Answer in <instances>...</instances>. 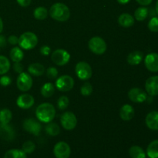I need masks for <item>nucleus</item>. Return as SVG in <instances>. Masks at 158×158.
<instances>
[{"label":"nucleus","instance_id":"obj_1","mask_svg":"<svg viewBox=\"0 0 158 158\" xmlns=\"http://www.w3.org/2000/svg\"><path fill=\"white\" fill-rule=\"evenodd\" d=\"M35 115L40 122L45 123H50L56 116V110L51 103H43L37 106Z\"/></svg>","mask_w":158,"mask_h":158},{"label":"nucleus","instance_id":"obj_2","mask_svg":"<svg viewBox=\"0 0 158 158\" xmlns=\"http://www.w3.org/2000/svg\"><path fill=\"white\" fill-rule=\"evenodd\" d=\"M49 15L52 19L58 22H65L70 17V11L66 5L57 2L52 5L49 9Z\"/></svg>","mask_w":158,"mask_h":158},{"label":"nucleus","instance_id":"obj_3","mask_svg":"<svg viewBox=\"0 0 158 158\" xmlns=\"http://www.w3.org/2000/svg\"><path fill=\"white\" fill-rule=\"evenodd\" d=\"M37 43H38V38L36 35L32 32H24L19 38V46L25 50L32 49L35 47Z\"/></svg>","mask_w":158,"mask_h":158},{"label":"nucleus","instance_id":"obj_4","mask_svg":"<svg viewBox=\"0 0 158 158\" xmlns=\"http://www.w3.org/2000/svg\"><path fill=\"white\" fill-rule=\"evenodd\" d=\"M89 50L96 55H102L106 50V43L103 39L99 36H94L88 43Z\"/></svg>","mask_w":158,"mask_h":158},{"label":"nucleus","instance_id":"obj_5","mask_svg":"<svg viewBox=\"0 0 158 158\" xmlns=\"http://www.w3.org/2000/svg\"><path fill=\"white\" fill-rule=\"evenodd\" d=\"M75 71L77 77L81 80H87L92 77V68L90 65L86 62H79L76 65Z\"/></svg>","mask_w":158,"mask_h":158},{"label":"nucleus","instance_id":"obj_6","mask_svg":"<svg viewBox=\"0 0 158 158\" xmlns=\"http://www.w3.org/2000/svg\"><path fill=\"white\" fill-rule=\"evenodd\" d=\"M52 61L57 66H64L69 63L70 60V55L66 50L63 49H56L51 56Z\"/></svg>","mask_w":158,"mask_h":158},{"label":"nucleus","instance_id":"obj_7","mask_svg":"<svg viewBox=\"0 0 158 158\" xmlns=\"http://www.w3.org/2000/svg\"><path fill=\"white\" fill-rule=\"evenodd\" d=\"M62 127L66 131H72L77 127V119L75 114L72 112H65L60 117Z\"/></svg>","mask_w":158,"mask_h":158},{"label":"nucleus","instance_id":"obj_8","mask_svg":"<svg viewBox=\"0 0 158 158\" xmlns=\"http://www.w3.org/2000/svg\"><path fill=\"white\" fill-rule=\"evenodd\" d=\"M56 87L61 92L70 91L74 86V80L69 75H63L56 81Z\"/></svg>","mask_w":158,"mask_h":158},{"label":"nucleus","instance_id":"obj_9","mask_svg":"<svg viewBox=\"0 0 158 158\" xmlns=\"http://www.w3.org/2000/svg\"><path fill=\"white\" fill-rule=\"evenodd\" d=\"M32 79L30 74L28 73H21L19 75L16 80V85L18 89L23 92H27L32 86Z\"/></svg>","mask_w":158,"mask_h":158},{"label":"nucleus","instance_id":"obj_10","mask_svg":"<svg viewBox=\"0 0 158 158\" xmlns=\"http://www.w3.org/2000/svg\"><path fill=\"white\" fill-rule=\"evenodd\" d=\"M53 154L56 158H69L71 154L70 147L64 141L58 142L54 146Z\"/></svg>","mask_w":158,"mask_h":158},{"label":"nucleus","instance_id":"obj_11","mask_svg":"<svg viewBox=\"0 0 158 158\" xmlns=\"http://www.w3.org/2000/svg\"><path fill=\"white\" fill-rule=\"evenodd\" d=\"M128 97L134 103H143L148 99L147 93L140 88H132L128 93Z\"/></svg>","mask_w":158,"mask_h":158},{"label":"nucleus","instance_id":"obj_12","mask_svg":"<svg viewBox=\"0 0 158 158\" xmlns=\"http://www.w3.org/2000/svg\"><path fill=\"white\" fill-rule=\"evenodd\" d=\"M144 64L147 69L152 73L158 72V53L151 52L144 59Z\"/></svg>","mask_w":158,"mask_h":158},{"label":"nucleus","instance_id":"obj_13","mask_svg":"<svg viewBox=\"0 0 158 158\" xmlns=\"http://www.w3.org/2000/svg\"><path fill=\"white\" fill-rule=\"evenodd\" d=\"M23 128L28 132L31 133L33 135L38 136L41 131V124L40 122L34 119H27L23 123Z\"/></svg>","mask_w":158,"mask_h":158},{"label":"nucleus","instance_id":"obj_14","mask_svg":"<svg viewBox=\"0 0 158 158\" xmlns=\"http://www.w3.org/2000/svg\"><path fill=\"white\" fill-rule=\"evenodd\" d=\"M147 94L151 97L158 95V76L149 77L145 83Z\"/></svg>","mask_w":158,"mask_h":158},{"label":"nucleus","instance_id":"obj_15","mask_svg":"<svg viewBox=\"0 0 158 158\" xmlns=\"http://www.w3.org/2000/svg\"><path fill=\"white\" fill-rule=\"evenodd\" d=\"M34 103H35L34 97L28 94H22L16 100L17 106L22 109H29L33 106Z\"/></svg>","mask_w":158,"mask_h":158},{"label":"nucleus","instance_id":"obj_16","mask_svg":"<svg viewBox=\"0 0 158 158\" xmlns=\"http://www.w3.org/2000/svg\"><path fill=\"white\" fill-rule=\"evenodd\" d=\"M0 137L7 141H10L15 138V131L13 128L8 124L0 123Z\"/></svg>","mask_w":158,"mask_h":158},{"label":"nucleus","instance_id":"obj_17","mask_svg":"<svg viewBox=\"0 0 158 158\" xmlns=\"http://www.w3.org/2000/svg\"><path fill=\"white\" fill-rule=\"evenodd\" d=\"M145 123L150 130L158 131V111L150 112L147 115Z\"/></svg>","mask_w":158,"mask_h":158},{"label":"nucleus","instance_id":"obj_18","mask_svg":"<svg viewBox=\"0 0 158 158\" xmlns=\"http://www.w3.org/2000/svg\"><path fill=\"white\" fill-rule=\"evenodd\" d=\"M135 114L134 107L130 104H124L120 110V117L124 121L132 120Z\"/></svg>","mask_w":158,"mask_h":158},{"label":"nucleus","instance_id":"obj_19","mask_svg":"<svg viewBox=\"0 0 158 158\" xmlns=\"http://www.w3.org/2000/svg\"><path fill=\"white\" fill-rule=\"evenodd\" d=\"M143 59V53L140 51H134L131 52L127 56V63L132 66L140 64Z\"/></svg>","mask_w":158,"mask_h":158},{"label":"nucleus","instance_id":"obj_20","mask_svg":"<svg viewBox=\"0 0 158 158\" xmlns=\"http://www.w3.org/2000/svg\"><path fill=\"white\" fill-rule=\"evenodd\" d=\"M118 23L123 27L128 28L134 24V18L128 13H123L119 16Z\"/></svg>","mask_w":158,"mask_h":158},{"label":"nucleus","instance_id":"obj_21","mask_svg":"<svg viewBox=\"0 0 158 158\" xmlns=\"http://www.w3.org/2000/svg\"><path fill=\"white\" fill-rule=\"evenodd\" d=\"M28 72L30 75L40 77L45 73V67L40 63H32L28 67Z\"/></svg>","mask_w":158,"mask_h":158},{"label":"nucleus","instance_id":"obj_22","mask_svg":"<svg viewBox=\"0 0 158 158\" xmlns=\"http://www.w3.org/2000/svg\"><path fill=\"white\" fill-rule=\"evenodd\" d=\"M9 56H10L11 60L14 62H21L23 60V57H24V53L23 51L22 50L21 48L19 47H14L11 49L10 53H9Z\"/></svg>","mask_w":158,"mask_h":158},{"label":"nucleus","instance_id":"obj_23","mask_svg":"<svg viewBox=\"0 0 158 158\" xmlns=\"http://www.w3.org/2000/svg\"><path fill=\"white\" fill-rule=\"evenodd\" d=\"M55 93V86L52 83H46L41 88V94L45 98L51 97Z\"/></svg>","mask_w":158,"mask_h":158},{"label":"nucleus","instance_id":"obj_24","mask_svg":"<svg viewBox=\"0 0 158 158\" xmlns=\"http://www.w3.org/2000/svg\"><path fill=\"white\" fill-rule=\"evenodd\" d=\"M147 154L149 158H158V140L150 143L147 149Z\"/></svg>","mask_w":158,"mask_h":158},{"label":"nucleus","instance_id":"obj_25","mask_svg":"<svg viewBox=\"0 0 158 158\" xmlns=\"http://www.w3.org/2000/svg\"><path fill=\"white\" fill-rule=\"evenodd\" d=\"M129 154L131 158H146L144 151L139 146H133L130 148Z\"/></svg>","mask_w":158,"mask_h":158},{"label":"nucleus","instance_id":"obj_26","mask_svg":"<svg viewBox=\"0 0 158 158\" xmlns=\"http://www.w3.org/2000/svg\"><path fill=\"white\" fill-rule=\"evenodd\" d=\"M4 158H27V157L23 150L11 149L5 154Z\"/></svg>","mask_w":158,"mask_h":158},{"label":"nucleus","instance_id":"obj_27","mask_svg":"<svg viewBox=\"0 0 158 158\" xmlns=\"http://www.w3.org/2000/svg\"><path fill=\"white\" fill-rule=\"evenodd\" d=\"M148 9L145 6H141L136 9L134 12V17L137 21H143L147 19L148 15Z\"/></svg>","mask_w":158,"mask_h":158},{"label":"nucleus","instance_id":"obj_28","mask_svg":"<svg viewBox=\"0 0 158 158\" xmlns=\"http://www.w3.org/2000/svg\"><path fill=\"white\" fill-rule=\"evenodd\" d=\"M12 117V114L10 110L5 108L0 110V123L8 124L11 121Z\"/></svg>","mask_w":158,"mask_h":158},{"label":"nucleus","instance_id":"obj_29","mask_svg":"<svg viewBox=\"0 0 158 158\" xmlns=\"http://www.w3.org/2000/svg\"><path fill=\"white\" fill-rule=\"evenodd\" d=\"M10 69V62L4 56H0V75H5Z\"/></svg>","mask_w":158,"mask_h":158},{"label":"nucleus","instance_id":"obj_30","mask_svg":"<svg viewBox=\"0 0 158 158\" xmlns=\"http://www.w3.org/2000/svg\"><path fill=\"white\" fill-rule=\"evenodd\" d=\"M33 15L38 20H44L48 16V10L45 7L40 6L34 10Z\"/></svg>","mask_w":158,"mask_h":158},{"label":"nucleus","instance_id":"obj_31","mask_svg":"<svg viewBox=\"0 0 158 158\" xmlns=\"http://www.w3.org/2000/svg\"><path fill=\"white\" fill-rule=\"evenodd\" d=\"M46 131L49 135L57 136L60 133V128L59 125L56 123H48V125L46 127Z\"/></svg>","mask_w":158,"mask_h":158},{"label":"nucleus","instance_id":"obj_32","mask_svg":"<svg viewBox=\"0 0 158 158\" xmlns=\"http://www.w3.org/2000/svg\"><path fill=\"white\" fill-rule=\"evenodd\" d=\"M35 149V144L31 140H27L23 144L22 150L24 151L26 154H32Z\"/></svg>","mask_w":158,"mask_h":158},{"label":"nucleus","instance_id":"obj_33","mask_svg":"<svg viewBox=\"0 0 158 158\" xmlns=\"http://www.w3.org/2000/svg\"><path fill=\"white\" fill-rule=\"evenodd\" d=\"M69 104V100L68 99V97H65V96H63V97H60L59 98L58 101H57V106H58V108L61 110H63L66 109L68 107Z\"/></svg>","mask_w":158,"mask_h":158},{"label":"nucleus","instance_id":"obj_34","mask_svg":"<svg viewBox=\"0 0 158 158\" xmlns=\"http://www.w3.org/2000/svg\"><path fill=\"white\" fill-rule=\"evenodd\" d=\"M80 93L84 97H88L93 93V86L89 83H85L80 88Z\"/></svg>","mask_w":158,"mask_h":158},{"label":"nucleus","instance_id":"obj_35","mask_svg":"<svg viewBox=\"0 0 158 158\" xmlns=\"http://www.w3.org/2000/svg\"><path fill=\"white\" fill-rule=\"evenodd\" d=\"M148 29L154 32H158V17H153L148 23Z\"/></svg>","mask_w":158,"mask_h":158},{"label":"nucleus","instance_id":"obj_36","mask_svg":"<svg viewBox=\"0 0 158 158\" xmlns=\"http://www.w3.org/2000/svg\"><path fill=\"white\" fill-rule=\"evenodd\" d=\"M46 77L50 80L56 79L58 77V70L55 67H49L46 70Z\"/></svg>","mask_w":158,"mask_h":158},{"label":"nucleus","instance_id":"obj_37","mask_svg":"<svg viewBox=\"0 0 158 158\" xmlns=\"http://www.w3.org/2000/svg\"><path fill=\"white\" fill-rule=\"evenodd\" d=\"M12 83V79L9 76H2L0 78V85L2 86H8Z\"/></svg>","mask_w":158,"mask_h":158},{"label":"nucleus","instance_id":"obj_38","mask_svg":"<svg viewBox=\"0 0 158 158\" xmlns=\"http://www.w3.org/2000/svg\"><path fill=\"white\" fill-rule=\"evenodd\" d=\"M23 69H24L23 65L20 62H16V63H14L13 69L15 73H17L19 74L23 72Z\"/></svg>","mask_w":158,"mask_h":158},{"label":"nucleus","instance_id":"obj_39","mask_svg":"<svg viewBox=\"0 0 158 158\" xmlns=\"http://www.w3.org/2000/svg\"><path fill=\"white\" fill-rule=\"evenodd\" d=\"M40 52L42 55L43 56H48L50 54L51 52V49L49 46H43L40 48Z\"/></svg>","mask_w":158,"mask_h":158},{"label":"nucleus","instance_id":"obj_40","mask_svg":"<svg viewBox=\"0 0 158 158\" xmlns=\"http://www.w3.org/2000/svg\"><path fill=\"white\" fill-rule=\"evenodd\" d=\"M8 42H9V43H10L11 45H16L18 44L19 38L16 35H12L8 38Z\"/></svg>","mask_w":158,"mask_h":158},{"label":"nucleus","instance_id":"obj_41","mask_svg":"<svg viewBox=\"0 0 158 158\" xmlns=\"http://www.w3.org/2000/svg\"><path fill=\"white\" fill-rule=\"evenodd\" d=\"M18 4L22 7H27L31 4L32 0H16Z\"/></svg>","mask_w":158,"mask_h":158},{"label":"nucleus","instance_id":"obj_42","mask_svg":"<svg viewBox=\"0 0 158 158\" xmlns=\"http://www.w3.org/2000/svg\"><path fill=\"white\" fill-rule=\"evenodd\" d=\"M140 5L143 6H147L152 2L153 0H136Z\"/></svg>","mask_w":158,"mask_h":158},{"label":"nucleus","instance_id":"obj_43","mask_svg":"<svg viewBox=\"0 0 158 158\" xmlns=\"http://www.w3.org/2000/svg\"><path fill=\"white\" fill-rule=\"evenodd\" d=\"M6 45V39L4 35H0V47H4Z\"/></svg>","mask_w":158,"mask_h":158},{"label":"nucleus","instance_id":"obj_44","mask_svg":"<svg viewBox=\"0 0 158 158\" xmlns=\"http://www.w3.org/2000/svg\"><path fill=\"white\" fill-rule=\"evenodd\" d=\"M117 2H118V3H120L121 5H126L128 2H130L131 0H117Z\"/></svg>","mask_w":158,"mask_h":158},{"label":"nucleus","instance_id":"obj_45","mask_svg":"<svg viewBox=\"0 0 158 158\" xmlns=\"http://www.w3.org/2000/svg\"><path fill=\"white\" fill-rule=\"evenodd\" d=\"M2 29H3V22H2V19H1V17H0V33L2 32Z\"/></svg>","mask_w":158,"mask_h":158},{"label":"nucleus","instance_id":"obj_46","mask_svg":"<svg viewBox=\"0 0 158 158\" xmlns=\"http://www.w3.org/2000/svg\"><path fill=\"white\" fill-rule=\"evenodd\" d=\"M156 12H157V14L158 15V0L157 1V2H156Z\"/></svg>","mask_w":158,"mask_h":158}]
</instances>
